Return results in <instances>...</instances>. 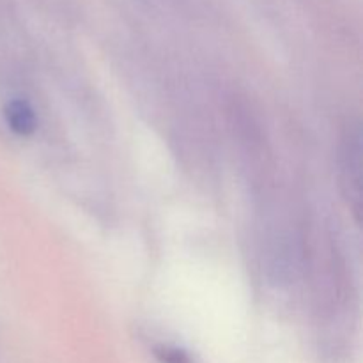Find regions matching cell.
Masks as SVG:
<instances>
[{
    "label": "cell",
    "mask_w": 363,
    "mask_h": 363,
    "mask_svg": "<svg viewBox=\"0 0 363 363\" xmlns=\"http://www.w3.org/2000/svg\"><path fill=\"white\" fill-rule=\"evenodd\" d=\"M342 184L357 215L362 209V137L358 128L347 131L342 145Z\"/></svg>",
    "instance_id": "cell-1"
},
{
    "label": "cell",
    "mask_w": 363,
    "mask_h": 363,
    "mask_svg": "<svg viewBox=\"0 0 363 363\" xmlns=\"http://www.w3.org/2000/svg\"><path fill=\"white\" fill-rule=\"evenodd\" d=\"M4 117H6L7 126L21 137H28L38 128L34 110L23 99H13V101L7 103L6 108H4Z\"/></svg>",
    "instance_id": "cell-2"
},
{
    "label": "cell",
    "mask_w": 363,
    "mask_h": 363,
    "mask_svg": "<svg viewBox=\"0 0 363 363\" xmlns=\"http://www.w3.org/2000/svg\"><path fill=\"white\" fill-rule=\"evenodd\" d=\"M155 357L160 363H194L190 354L179 347L160 346L155 350Z\"/></svg>",
    "instance_id": "cell-3"
}]
</instances>
